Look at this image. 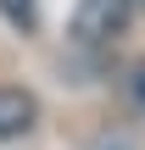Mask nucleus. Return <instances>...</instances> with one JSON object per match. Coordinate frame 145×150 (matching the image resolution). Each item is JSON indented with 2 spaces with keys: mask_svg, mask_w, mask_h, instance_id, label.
<instances>
[{
  "mask_svg": "<svg viewBox=\"0 0 145 150\" xmlns=\"http://www.w3.org/2000/svg\"><path fill=\"white\" fill-rule=\"evenodd\" d=\"M140 11V0H78L73 11V45H112L129 17Z\"/></svg>",
  "mask_w": 145,
  "mask_h": 150,
  "instance_id": "1",
  "label": "nucleus"
},
{
  "mask_svg": "<svg viewBox=\"0 0 145 150\" xmlns=\"http://www.w3.org/2000/svg\"><path fill=\"white\" fill-rule=\"evenodd\" d=\"M39 122V100L17 83H0V139H17Z\"/></svg>",
  "mask_w": 145,
  "mask_h": 150,
  "instance_id": "2",
  "label": "nucleus"
},
{
  "mask_svg": "<svg viewBox=\"0 0 145 150\" xmlns=\"http://www.w3.org/2000/svg\"><path fill=\"white\" fill-rule=\"evenodd\" d=\"M0 17H6L11 28H34V17H39V0H0Z\"/></svg>",
  "mask_w": 145,
  "mask_h": 150,
  "instance_id": "3",
  "label": "nucleus"
},
{
  "mask_svg": "<svg viewBox=\"0 0 145 150\" xmlns=\"http://www.w3.org/2000/svg\"><path fill=\"white\" fill-rule=\"evenodd\" d=\"M129 100H134V106L145 111V61L134 67V72H129Z\"/></svg>",
  "mask_w": 145,
  "mask_h": 150,
  "instance_id": "4",
  "label": "nucleus"
}]
</instances>
